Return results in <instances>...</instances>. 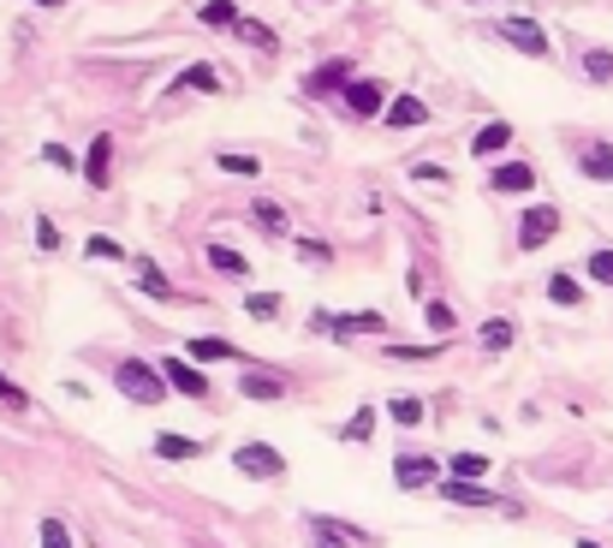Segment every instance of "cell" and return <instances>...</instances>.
<instances>
[{
  "instance_id": "1",
  "label": "cell",
  "mask_w": 613,
  "mask_h": 548,
  "mask_svg": "<svg viewBox=\"0 0 613 548\" xmlns=\"http://www.w3.org/2000/svg\"><path fill=\"white\" fill-rule=\"evenodd\" d=\"M113 388H120L132 405H161L168 400V376H161V364H149V358H120L113 364Z\"/></svg>"
},
{
  "instance_id": "2",
  "label": "cell",
  "mask_w": 613,
  "mask_h": 548,
  "mask_svg": "<svg viewBox=\"0 0 613 548\" xmlns=\"http://www.w3.org/2000/svg\"><path fill=\"white\" fill-rule=\"evenodd\" d=\"M233 471L238 477H250V483H280L286 477V453L268 448V441H245V448L233 453Z\"/></svg>"
},
{
  "instance_id": "3",
  "label": "cell",
  "mask_w": 613,
  "mask_h": 548,
  "mask_svg": "<svg viewBox=\"0 0 613 548\" xmlns=\"http://www.w3.org/2000/svg\"><path fill=\"white\" fill-rule=\"evenodd\" d=\"M441 489V501H453V507H482V513H518L513 501H501V495L489 489V483H465V477H453V483H436Z\"/></svg>"
},
{
  "instance_id": "4",
  "label": "cell",
  "mask_w": 613,
  "mask_h": 548,
  "mask_svg": "<svg viewBox=\"0 0 613 548\" xmlns=\"http://www.w3.org/2000/svg\"><path fill=\"white\" fill-rule=\"evenodd\" d=\"M572 161H578L584 180L613 185V144H602V137H572Z\"/></svg>"
},
{
  "instance_id": "5",
  "label": "cell",
  "mask_w": 613,
  "mask_h": 548,
  "mask_svg": "<svg viewBox=\"0 0 613 548\" xmlns=\"http://www.w3.org/2000/svg\"><path fill=\"white\" fill-rule=\"evenodd\" d=\"M393 483H400L405 495H417V489H436V483H441V465H436V453H400V459H393Z\"/></svg>"
},
{
  "instance_id": "6",
  "label": "cell",
  "mask_w": 613,
  "mask_h": 548,
  "mask_svg": "<svg viewBox=\"0 0 613 548\" xmlns=\"http://www.w3.org/2000/svg\"><path fill=\"white\" fill-rule=\"evenodd\" d=\"M340 101H346L352 120H376V113L388 108V84L381 78H352L346 90H340Z\"/></svg>"
},
{
  "instance_id": "7",
  "label": "cell",
  "mask_w": 613,
  "mask_h": 548,
  "mask_svg": "<svg viewBox=\"0 0 613 548\" xmlns=\"http://www.w3.org/2000/svg\"><path fill=\"white\" fill-rule=\"evenodd\" d=\"M554 233H560V209L554 203H536V209H525V221H518V251H542Z\"/></svg>"
},
{
  "instance_id": "8",
  "label": "cell",
  "mask_w": 613,
  "mask_h": 548,
  "mask_svg": "<svg viewBox=\"0 0 613 548\" xmlns=\"http://www.w3.org/2000/svg\"><path fill=\"white\" fill-rule=\"evenodd\" d=\"M501 36H506V48H518V54H530V60H548V54H554V42L542 36V24H536V19H506Z\"/></svg>"
},
{
  "instance_id": "9",
  "label": "cell",
  "mask_w": 613,
  "mask_h": 548,
  "mask_svg": "<svg viewBox=\"0 0 613 548\" xmlns=\"http://www.w3.org/2000/svg\"><path fill=\"white\" fill-rule=\"evenodd\" d=\"M304 531H310L316 548H352V543L369 548L364 531H357V525H340V519H328V513H310V519H304Z\"/></svg>"
},
{
  "instance_id": "10",
  "label": "cell",
  "mask_w": 613,
  "mask_h": 548,
  "mask_svg": "<svg viewBox=\"0 0 613 548\" xmlns=\"http://www.w3.org/2000/svg\"><path fill=\"white\" fill-rule=\"evenodd\" d=\"M161 376H168V388L185 393V400H209V376L191 358H161Z\"/></svg>"
},
{
  "instance_id": "11",
  "label": "cell",
  "mask_w": 613,
  "mask_h": 548,
  "mask_svg": "<svg viewBox=\"0 0 613 548\" xmlns=\"http://www.w3.org/2000/svg\"><path fill=\"white\" fill-rule=\"evenodd\" d=\"M352 84V60H328V66H316L310 78H304V90L310 96H340Z\"/></svg>"
},
{
  "instance_id": "12",
  "label": "cell",
  "mask_w": 613,
  "mask_h": 548,
  "mask_svg": "<svg viewBox=\"0 0 613 548\" xmlns=\"http://www.w3.org/2000/svg\"><path fill=\"white\" fill-rule=\"evenodd\" d=\"M417 125H429V101L393 96V101H388V132H417Z\"/></svg>"
},
{
  "instance_id": "13",
  "label": "cell",
  "mask_w": 613,
  "mask_h": 548,
  "mask_svg": "<svg viewBox=\"0 0 613 548\" xmlns=\"http://www.w3.org/2000/svg\"><path fill=\"white\" fill-rule=\"evenodd\" d=\"M238 393H245V400H286V376H268V369H238Z\"/></svg>"
},
{
  "instance_id": "14",
  "label": "cell",
  "mask_w": 613,
  "mask_h": 548,
  "mask_svg": "<svg viewBox=\"0 0 613 548\" xmlns=\"http://www.w3.org/2000/svg\"><path fill=\"white\" fill-rule=\"evenodd\" d=\"M108 168H113V137L96 132V137H89V156H84V180L89 185H108Z\"/></svg>"
},
{
  "instance_id": "15",
  "label": "cell",
  "mask_w": 613,
  "mask_h": 548,
  "mask_svg": "<svg viewBox=\"0 0 613 548\" xmlns=\"http://www.w3.org/2000/svg\"><path fill=\"white\" fill-rule=\"evenodd\" d=\"M185 358L191 364H233L238 346H233V340H221V334H203V340H191V346H185Z\"/></svg>"
},
{
  "instance_id": "16",
  "label": "cell",
  "mask_w": 613,
  "mask_h": 548,
  "mask_svg": "<svg viewBox=\"0 0 613 548\" xmlns=\"http://www.w3.org/2000/svg\"><path fill=\"white\" fill-rule=\"evenodd\" d=\"M506 144H513V125H506V120H489L477 137H470V156H477V161H489V156H501Z\"/></svg>"
},
{
  "instance_id": "17",
  "label": "cell",
  "mask_w": 613,
  "mask_h": 548,
  "mask_svg": "<svg viewBox=\"0 0 613 548\" xmlns=\"http://www.w3.org/2000/svg\"><path fill=\"white\" fill-rule=\"evenodd\" d=\"M489 185L494 191H513V197H518V191L536 185V168H530V161H501V168L489 173Z\"/></svg>"
},
{
  "instance_id": "18",
  "label": "cell",
  "mask_w": 613,
  "mask_h": 548,
  "mask_svg": "<svg viewBox=\"0 0 613 548\" xmlns=\"http://www.w3.org/2000/svg\"><path fill=\"white\" fill-rule=\"evenodd\" d=\"M179 84H185V90H197V96H221V72H214L209 60L185 66V72H179Z\"/></svg>"
},
{
  "instance_id": "19",
  "label": "cell",
  "mask_w": 613,
  "mask_h": 548,
  "mask_svg": "<svg viewBox=\"0 0 613 548\" xmlns=\"http://www.w3.org/2000/svg\"><path fill=\"white\" fill-rule=\"evenodd\" d=\"M518 340V328L506 322V316H494V322H482V352H489V358H501L506 346H513Z\"/></svg>"
},
{
  "instance_id": "20",
  "label": "cell",
  "mask_w": 613,
  "mask_h": 548,
  "mask_svg": "<svg viewBox=\"0 0 613 548\" xmlns=\"http://www.w3.org/2000/svg\"><path fill=\"white\" fill-rule=\"evenodd\" d=\"M376 417H381L376 405H357V412H352V424L340 429V441H352V448H364V441L376 436Z\"/></svg>"
},
{
  "instance_id": "21",
  "label": "cell",
  "mask_w": 613,
  "mask_h": 548,
  "mask_svg": "<svg viewBox=\"0 0 613 548\" xmlns=\"http://www.w3.org/2000/svg\"><path fill=\"white\" fill-rule=\"evenodd\" d=\"M209 269H221L226 280H245V275H250V263L238 257L233 245H209Z\"/></svg>"
},
{
  "instance_id": "22",
  "label": "cell",
  "mask_w": 613,
  "mask_h": 548,
  "mask_svg": "<svg viewBox=\"0 0 613 548\" xmlns=\"http://www.w3.org/2000/svg\"><path fill=\"white\" fill-rule=\"evenodd\" d=\"M156 459H203V441H191V436H156Z\"/></svg>"
},
{
  "instance_id": "23",
  "label": "cell",
  "mask_w": 613,
  "mask_h": 548,
  "mask_svg": "<svg viewBox=\"0 0 613 548\" xmlns=\"http://www.w3.org/2000/svg\"><path fill=\"white\" fill-rule=\"evenodd\" d=\"M446 471L465 477V483H482V477H489V453H453V459H446Z\"/></svg>"
},
{
  "instance_id": "24",
  "label": "cell",
  "mask_w": 613,
  "mask_h": 548,
  "mask_svg": "<svg viewBox=\"0 0 613 548\" xmlns=\"http://www.w3.org/2000/svg\"><path fill=\"white\" fill-rule=\"evenodd\" d=\"M548 299H554V304H566V310H572V304H584V287L572 280V269L548 275Z\"/></svg>"
},
{
  "instance_id": "25",
  "label": "cell",
  "mask_w": 613,
  "mask_h": 548,
  "mask_svg": "<svg viewBox=\"0 0 613 548\" xmlns=\"http://www.w3.org/2000/svg\"><path fill=\"white\" fill-rule=\"evenodd\" d=\"M137 292H149V299H179L173 292V280L156 269V263H144V269H137Z\"/></svg>"
},
{
  "instance_id": "26",
  "label": "cell",
  "mask_w": 613,
  "mask_h": 548,
  "mask_svg": "<svg viewBox=\"0 0 613 548\" xmlns=\"http://www.w3.org/2000/svg\"><path fill=\"white\" fill-rule=\"evenodd\" d=\"M250 215H257L262 233H286V209H280L274 197H257V203H250Z\"/></svg>"
},
{
  "instance_id": "27",
  "label": "cell",
  "mask_w": 613,
  "mask_h": 548,
  "mask_svg": "<svg viewBox=\"0 0 613 548\" xmlns=\"http://www.w3.org/2000/svg\"><path fill=\"white\" fill-rule=\"evenodd\" d=\"M424 322H429V334H453V328H458V316H453V304L424 299Z\"/></svg>"
},
{
  "instance_id": "28",
  "label": "cell",
  "mask_w": 613,
  "mask_h": 548,
  "mask_svg": "<svg viewBox=\"0 0 613 548\" xmlns=\"http://www.w3.org/2000/svg\"><path fill=\"white\" fill-rule=\"evenodd\" d=\"M584 78H590V84H613V54H608V48H584Z\"/></svg>"
},
{
  "instance_id": "29",
  "label": "cell",
  "mask_w": 613,
  "mask_h": 548,
  "mask_svg": "<svg viewBox=\"0 0 613 548\" xmlns=\"http://www.w3.org/2000/svg\"><path fill=\"white\" fill-rule=\"evenodd\" d=\"M197 19L209 24V31H233V24H238V7H233V0H209Z\"/></svg>"
},
{
  "instance_id": "30",
  "label": "cell",
  "mask_w": 613,
  "mask_h": 548,
  "mask_svg": "<svg viewBox=\"0 0 613 548\" xmlns=\"http://www.w3.org/2000/svg\"><path fill=\"white\" fill-rule=\"evenodd\" d=\"M388 417H393L400 429H417V424H424V400H412V393H405V400L388 405Z\"/></svg>"
},
{
  "instance_id": "31",
  "label": "cell",
  "mask_w": 613,
  "mask_h": 548,
  "mask_svg": "<svg viewBox=\"0 0 613 548\" xmlns=\"http://www.w3.org/2000/svg\"><path fill=\"white\" fill-rule=\"evenodd\" d=\"M233 31H238V36H245V42H250V48H262V54H274V31H268V24H257V19H238V24H233Z\"/></svg>"
},
{
  "instance_id": "32",
  "label": "cell",
  "mask_w": 613,
  "mask_h": 548,
  "mask_svg": "<svg viewBox=\"0 0 613 548\" xmlns=\"http://www.w3.org/2000/svg\"><path fill=\"white\" fill-rule=\"evenodd\" d=\"M584 275H590L596 287H613V251H590V263H584Z\"/></svg>"
},
{
  "instance_id": "33",
  "label": "cell",
  "mask_w": 613,
  "mask_h": 548,
  "mask_svg": "<svg viewBox=\"0 0 613 548\" xmlns=\"http://www.w3.org/2000/svg\"><path fill=\"white\" fill-rule=\"evenodd\" d=\"M221 173H238V180H257V156H238V149H226V156H221Z\"/></svg>"
},
{
  "instance_id": "34",
  "label": "cell",
  "mask_w": 613,
  "mask_h": 548,
  "mask_svg": "<svg viewBox=\"0 0 613 548\" xmlns=\"http://www.w3.org/2000/svg\"><path fill=\"white\" fill-rule=\"evenodd\" d=\"M0 405H12V412H30V393H24L19 381L7 376V369H0Z\"/></svg>"
},
{
  "instance_id": "35",
  "label": "cell",
  "mask_w": 613,
  "mask_h": 548,
  "mask_svg": "<svg viewBox=\"0 0 613 548\" xmlns=\"http://www.w3.org/2000/svg\"><path fill=\"white\" fill-rule=\"evenodd\" d=\"M245 310L257 316V322H268V316H280V299H274V292H250V299H245Z\"/></svg>"
},
{
  "instance_id": "36",
  "label": "cell",
  "mask_w": 613,
  "mask_h": 548,
  "mask_svg": "<svg viewBox=\"0 0 613 548\" xmlns=\"http://www.w3.org/2000/svg\"><path fill=\"white\" fill-rule=\"evenodd\" d=\"M84 257H96V263H120L125 251L113 245V239H101V233H96V239H89V245H84Z\"/></svg>"
},
{
  "instance_id": "37",
  "label": "cell",
  "mask_w": 613,
  "mask_h": 548,
  "mask_svg": "<svg viewBox=\"0 0 613 548\" xmlns=\"http://www.w3.org/2000/svg\"><path fill=\"white\" fill-rule=\"evenodd\" d=\"M42 548H72V531L60 519H42Z\"/></svg>"
},
{
  "instance_id": "38",
  "label": "cell",
  "mask_w": 613,
  "mask_h": 548,
  "mask_svg": "<svg viewBox=\"0 0 613 548\" xmlns=\"http://www.w3.org/2000/svg\"><path fill=\"white\" fill-rule=\"evenodd\" d=\"M441 346H388V358H400V364H424V358H436Z\"/></svg>"
},
{
  "instance_id": "39",
  "label": "cell",
  "mask_w": 613,
  "mask_h": 548,
  "mask_svg": "<svg viewBox=\"0 0 613 548\" xmlns=\"http://www.w3.org/2000/svg\"><path fill=\"white\" fill-rule=\"evenodd\" d=\"M298 257H304V263H328L334 251H328L322 239H298Z\"/></svg>"
},
{
  "instance_id": "40",
  "label": "cell",
  "mask_w": 613,
  "mask_h": 548,
  "mask_svg": "<svg viewBox=\"0 0 613 548\" xmlns=\"http://www.w3.org/2000/svg\"><path fill=\"white\" fill-rule=\"evenodd\" d=\"M42 161H54V168H66V173L78 168V161H72V149H66V144H42Z\"/></svg>"
},
{
  "instance_id": "41",
  "label": "cell",
  "mask_w": 613,
  "mask_h": 548,
  "mask_svg": "<svg viewBox=\"0 0 613 548\" xmlns=\"http://www.w3.org/2000/svg\"><path fill=\"white\" fill-rule=\"evenodd\" d=\"M36 245H42V251H60V227H54V221H36Z\"/></svg>"
},
{
  "instance_id": "42",
  "label": "cell",
  "mask_w": 613,
  "mask_h": 548,
  "mask_svg": "<svg viewBox=\"0 0 613 548\" xmlns=\"http://www.w3.org/2000/svg\"><path fill=\"white\" fill-rule=\"evenodd\" d=\"M30 7H66V0H30Z\"/></svg>"
},
{
  "instance_id": "43",
  "label": "cell",
  "mask_w": 613,
  "mask_h": 548,
  "mask_svg": "<svg viewBox=\"0 0 613 548\" xmlns=\"http://www.w3.org/2000/svg\"><path fill=\"white\" fill-rule=\"evenodd\" d=\"M578 548H602V543H590V537H584V543H578Z\"/></svg>"
}]
</instances>
